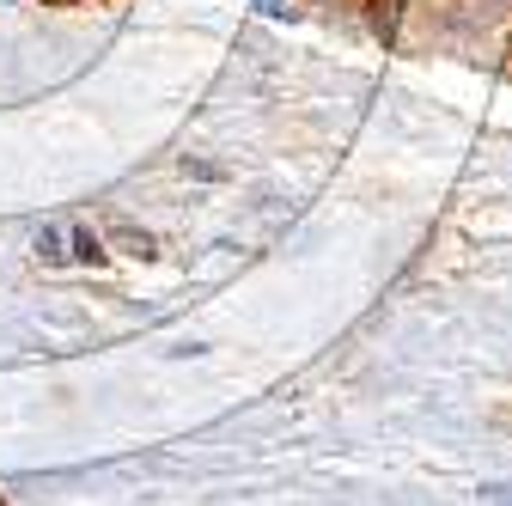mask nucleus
Instances as JSON below:
<instances>
[{
    "mask_svg": "<svg viewBox=\"0 0 512 506\" xmlns=\"http://www.w3.org/2000/svg\"><path fill=\"white\" fill-rule=\"evenodd\" d=\"M110 238L128 250V257H141V263L153 257V232H141V226H122V220H116V226H110Z\"/></svg>",
    "mask_w": 512,
    "mask_h": 506,
    "instance_id": "1",
    "label": "nucleus"
},
{
    "mask_svg": "<svg viewBox=\"0 0 512 506\" xmlns=\"http://www.w3.org/2000/svg\"><path fill=\"white\" fill-rule=\"evenodd\" d=\"M74 257L80 263H104V238L98 232H74Z\"/></svg>",
    "mask_w": 512,
    "mask_h": 506,
    "instance_id": "2",
    "label": "nucleus"
},
{
    "mask_svg": "<svg viewBox=\"0 0 512 506\" xmlns=\"http://www.w3.org/2000/svg\"><path fill=\"white\" fill-rule=\"evenodd\" d=\"M37 257H43V263H61V257H68V250H61V226L37 232Z\"/></svg>",
    "mask_w": 512,
    "mask_h": 506,
    "instance_id": "3",
    "label": "nucleus"
},
{
    "mask_svg": "<svg viewBox=\"0 0 512 506\" xmlns=\"http://www.w3.org/2000/svg\"><path fill=\"white\" fill-rule=\"evenodd\" d=\"M256 7H263L269 19H293V0H256Z\"/></svg>",
    "mask_w": 512,
    "mask_h": 506,
    "instance_id": "4",
    "label": "nucleus"
},
{
    "mask_svg": "<svg viewBox=\"0 0 512 506\" xmlns=\"http://www.w3.org/2000/svg\"><path fill=\"white\" fill-rule=\"evenodd\" d=\"M506 506H512V500H506Z\"/></svg>",
    "mask_w": 512,
    "mask_h": 506,
    "instance_id": "5",
    "label": "nucleus"
}]
</instances>
